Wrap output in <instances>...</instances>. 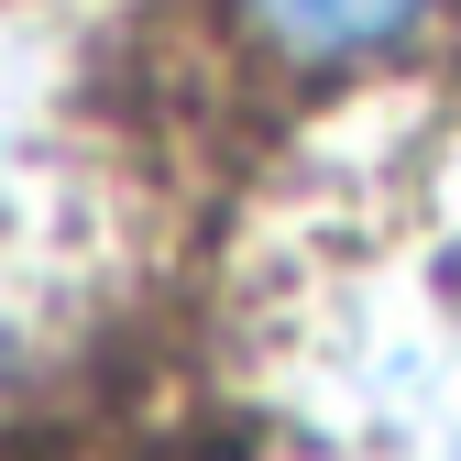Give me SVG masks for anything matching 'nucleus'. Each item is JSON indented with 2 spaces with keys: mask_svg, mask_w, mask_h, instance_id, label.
<instances>
[{
  "mask_svg": "<svg viewBox=\"0 0 461 461\" xmlns=\"http://www.w3.org/2000/svg\"><path fill=\"white\" fill-rule=\"evenodd\" d=\"M429 12V0H253V23L285 55H374Z\"/></svg>",
  "mask_w": 461,
  "mask_h": 461,
  "instance_id": "nucleus-1",
  "label": "nucleus"
}]
</instances>
